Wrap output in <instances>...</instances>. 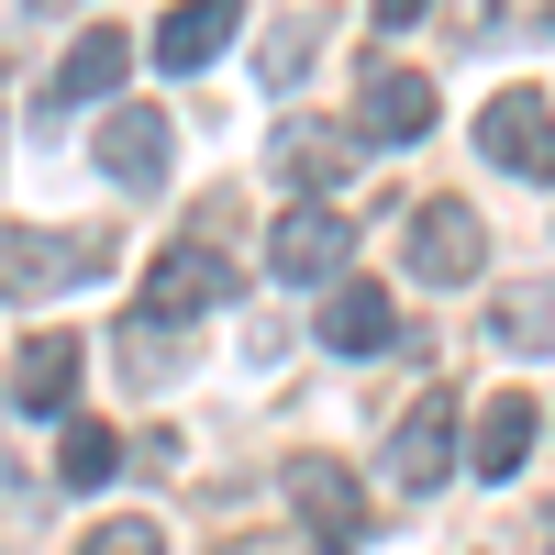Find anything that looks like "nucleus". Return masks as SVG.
Masks as SVG:
<instances>
[{
    "instance_id": "2eb2a0df",
    "label": "nucleus",
    "mask_w": 555,
    "mask_h": 555,
    "mask_svg": "<svg viewBox=\"0 0 555 555\" xmlns=\"http://www.w3.org/2000/svg\"><path fill=\"white\" fill-rule=\"evenodd\" d=\"M112 366H122V389H167L178 366H190V322H156V311H133L122 334H112Z\"/></svg>"
},
{
    "instance_id": "f3484780",
    "label": "nucleus",
    "mask_w": 555,
    "mask_h": 555,
    "mask_svg": "<svg viewBox=\"0 0 555 555\" xmlns=\"http://www.w3.org/2000/svg\"><path fill=\"white\" fill-rule=\"evenodd\" d=\"M122 67H133V34L89 23V34L67 44V67H56V101H112V89H122Z\"/></svg>"
},
{
    "instance_id": "6ab92c4d",
    "label": "nucleus",
    "mask_w": 555,
    "mask_h": 555,
    "mask_svg": "<svg viewBox=\"0 0 555 555\" xmlns=\"http://www.w3.org/2000/svg\"><path fill=\"white\" fill-rule=\"evenodd\" d=\"M311 44H322V12H289V23H278V34H267V56H256L267 89H289V78L311 67Z\"/></svg>"
},
{
    "instance_id": "9d476101",
    "label": "nucleus",
    "mask_w": 555,
    "mask_h": 555,
    "mask_svg": "<svg viewBox=\"0 0 555 555\" xmlns=\"http://www.w3.org/2000/svg\"><path fill=\"white\" fill-rule=\"evenodd\" d=\"M434 101H444V89H434L423 67H366V78H356V133H366V145H423V133H434Z\"/></svg>"
},
{
    "instance_id": "f257e3e1",
    "label": "nucleus",
    "mask_w": 555,
    "mask_h": 555,
    "mask_svg": "<svg viewBox=\"0 0 555 555\" xmlns=\"http://www.w3.org/2000/svg\"><path fill=\"white\" fill-rule=\"evenodd\" d=\"M278 489H289L311 555H366V544H378V500H366L334 455H289V478H278Z\"/></svg>"
},
{
    "instance_id": "4468645a",
    "label": "nucleus",
    "mask_w": 555,
    "mask_h": 555,
    "mask_svg": "<svg viewBox=\"0 0 555 555\" xmlns=\"http://www.w3.org/2000/svg\"><path fill=\"white\" fill-rule=\"evenodd\" d=\"M334 356H378V345H400V311H389V289L378 278H345L334 300H322V322H311Z\"/></svg>"
},
{
    "instance_id": "ddd939ff",
    "label": "nucleus",
    "mask_w": 555,
    "mask_h": 555,
    "mask_svg": "<svg viewBox=\"0 0 555 555\" xmlns=\"http://www.w3.org/2000/svg\"><path fill=\"white\" fill-rule=\"evenodd\" d=\"M533 434H544L533 389H500V400L478 411V434H467V467H478V478H522V467H533Z\"/></svg>"
},
{
    "instance_id": "412c9836",
    "label": "nucleus",
    "mask_w": 555,
    "mask_h": 555,
    "mask_svg": "<svg viewBox=\"0 0 555 555\" xmlns=\"http://www.w3.org/2000/svg\"><path fill=\"white\" fill-rule=\"evenodd\" d=\"M222 555H311V544H267V533H245V544H222Z\"/></svg>"
},
{
    "instance_id": "f03ea898",
    "label": "nucleus",
    "mask_w": 555,
    "mask_h": 555,
    "mask_svg": "<svg viewBox=\"0 0 555 555\" xmlns=\"http://www.w3.org/2000/svg\"><path fill=\"white\" fill-rule=\"evenodd\" d=\"M455 455H467L455 389H423V400H411L400 423H389V455H378V467H389V489H400V500H423V489H444V467H455Z\"/></svg>"
},
{
    "instance_id": "7ed1b4c3",
    "label": "nucleus",
    "mask_w": 555,
    "mask_h": 555,
    "mask_svg": "<svg viewBox=\"0 0 555 555\" xmlns=\"http://www.w3.org/2000/svg\"><path fill=\"white\" fill-rule=\"evenodd\" d=\"M112 245L101 234H34V222H0V300H44L67 278H101Z\"/></svg>"
},
{
    "instance_id": "dca6fc26",
    "label": "nucleus",
    "mask_w": 555,
    "mask_h": 555,
    "mask_svg": "<svg viewBox=\"0 0 555 555\" xmlns=\"http://www.w3.org/2000/svg\"><path fill=\"white\" fill-rule=\"evenodd\" d=\"M122 467H133V455H122V434H112V423H89V411H78V423H56V489H78V500H89V489H112Z\"/></svg>"
},
{
    "instance_id": "aec40b11",
    "label": "nucleus",
    "mask_w": 555,
    "mask_h": 555,
    "mask_svg": "<svg viewBox=\"0 0 555 555\" xmlns=\"http://www.w3.org/2000/svg\"><path fill=\"white\" fill-rule=\"evenodd\" d=\"M78 555H167V533L145 522V512H122V522H89V544Z\"/></svg>"
},
{
    "instance_id": "a211bd4d",
    "label": "nucleus",
    "mask_w": 555,
    "mask_h": 555,
    "mask_svg": "<svg viewBox=\"0 0 555 555\" xmlns=\"http://www.w3.org/2000/svg\"><path fill=\"white\" fill-rule=\"evenodd\" d=\"M489 334L512 345V356H555V278H533V289H512L489 311Z\"/></svg>"
},
{
    "instance_id": "423d86ee",
    "label": "nucleus",
    "mask_w": 555,
    "mask_h": 555,
    "mask_svg": "<svg viewBox=\"0 0 555 555\" xmlns=\"http://www.w3.org/2000/svg\"><path fill=\"white\" fill-rule=\"evenodd\" d=\"M478 156L533 178V190H555V101H533V89H500V101H478Z\"/></svg>"
},
{
    "instance_id": "6e6552de",
    "label": "nucleus",
    "mask_w": 555,
    "mask_h": 555,
    "mask_svg": "<svg viewBox=\"0 0 555 555\" xmlns=\"http://www.w3.org/2000/svg\"><path fill=\"white\" fill-rule=\"evenodd\" d=\"M89 167H101L112 190H156L167 178V112L156 101H112L101 122H89Z\"/></svg>"
},
{
    "instance_id": "20e7f679",
    "label": "nucleus",
    "mask_w": 555,
    "mask_h": 555,
    "mask_svg": "<svg viewBox=\"0 0 555 555\" xmlns=\"http://www.w3.org/2000/svg\"><path fill=\"white\" fill-rule=\"evenodd\" d=\"M356 156H366V133L356 122H278L267 133V178H278V190H300V201H322V190H345V178H356Z\"/></svg>"
},
{
    "instance_id": "0eeeda50",
    "label": "nucleus",
    "mask_w": 555,
    "mask_h": 555,
    "mask_svg": "<svg viewBox=\"0 0 555 555\" xmlns=\"http://www.w3.org/2000/svg\"><path fill=\"white\" fill-rule=\"evenodd\" d=\"M400 256H411V278H434V289H467V278L489 267V222L467 201H423L411 234H400Z\"/></svg>"
},
{
    "instance_id": "39448f33",
    "label": "nucleus",
    "mask_w": 555,
    "mask_h": 555,
    "mask_svg": "<svg viewBox=\"0 0 555 555\" xmlns=\"http://www.w3.org/2000/svg\"><path fill=\"white\" fill-rule=\"evenodd\" d=\"M345 267H356V222L334 201H289L267 222V278H334L345 289Z\"/></svg>"
},
{
    "instance_id": "1a4fd4ad",
    "label": "nucleus",
    "mask_w": 555,
    "mask_h": 555,
    "mask_svg": "<svg viewBox=\"0 0 555 555\" xmlns=\"http://www.w3.org/2000/svg\"><path fill=\"white\" fill-rule=\"evenodd\" d=\"M245 278H234V256H211V245H156V267H145V311L156 322H190V311H222Z\"/></svg>"
},
{
    "instance_id": "4be33fe9",
    "label": "nucleus",
    "mask_w": 555,
    "mask_h": 555,
    "mask_svg": "<svg viewBox=\"0 0 555 555\" xmlns=\"http://www.w3.org/2000/svg\"><path fill=\"white\" fill-rule=\"evenodd\" d=\"M544 555H555V522H544Z\"/></svg>"
},
{
    "instance_id": "9b49d317",
    "label": "nucleus",
    "mask_w": 555,
    "mask_h": 555,
    "mask_svg": "<svg viewBox=\"0 0 555 555\" xmlns=\"http://www.w3.org/2000/svg\"><path fill=\"white\" fill-rule=\"evenodd\" d=\"M78 334H34L12 356V411H44V423H78Z\"/></svg>"
},
{
    "instance_id": "f8f14e48",
    "label": "nucleus",
    "mask_w": 555,
    "mask_h": 555,
    "mask_svg": "<svg viewBox=\"0 0 555 555\" xmlns=\"http://www.w3.org/2000/svg\"><path fill=\"white\" fill-rule=\"evenodd\" d=\"M234 34H245V0H190V12L156 23V67H167V78H201Z\"/></svg>"
}]
</instances>
